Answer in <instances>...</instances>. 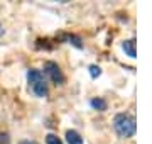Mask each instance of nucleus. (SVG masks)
Masks as SVG:
<instances>
[{"label": "nucleus", "mask_w": 152, "mask_h": 144, "mask_svg": "<svg viewBox=\"0 0 152 144\" xmlns=\"http://www.w3.org/2000/svg\"><path fill=\"white\" fill-rule=\"evenodd\" d=\"M10 137H9V134H0V144H9Z\"/></svg>", "instance_id": "obj_10"}, {"label": "nucleus", "mask_w": 152, "mask_h": 144, "mask_svg": "<svg viewBox=\"0 0 152 144\" xmlns=\"http://www.w3.org/2000/svg\"><path fill=\"white\" fill-rule=\"evenodd\" d=\"M27 80H29V87H31V92H32L36 97L39 98H44L48 97V83L44 80L42 71L39 70H29L27 71Z\"/></svg>", "instance_id": "obj_2"}, {"label": "nucleus", "mask_w": 152, "mask_h": 144, "mask_svg": "<svg viewBox=\"0 0 152 144\" xmlns=\"http://www.w3.org/2000/svg\"><path fill=\"white\" fill-rule=\"evenodd\" d=\"M66 39L69 41V44L76 46L78 49H81V48H83V44H81V39H80V37H76V36H66Z\"/></svg>", "instance_id": "obj_7"}, {"label": "nucleus", "mask_w": 152, "mask_h": 144, "mask_svg": "<svg viewBox=\"0 0 152 144\" xmlns=\"http://www.w3.org/2000/svg\"><path fill=\"white\" fill-rule=\"evenodd\" d=\"M19 144H37L36 141H29V139H26V141H20Z\"/></svg>", "instance_id": "obj_11"}, {"label": "nucleus", "mask_w": 152, "mask_h": 144, "mask_svg": "<svg viewBox=\"0 0 152 144\" xmlns=\"http://www.w3.org/2000/svg\"><path fill=\"white\" fill-rule=\"evenodd\" d=\"M2 32H4V29H2V26H0V34H2Z\"/></svg>", "instance_id": "obj_12"}, {"label": "nucleus", "mask_w": 152, "mask_h": 144, "mask_svg": "<svg viewBox=\"0 0 152 144\" xmlns=\"http://www.w3.org/2000/svg\"><path fill=\"white\" fill-rule=\"evenodd\" d=\"M113 129L120 137H132L137 131L134 115H130V114H117L113 119Z\"/></svg>", "instance_id": "obj_1"}, {"label": "nucleus", "mask_w": 152, "mask_h": 144, "mask_svg": "<svg viewBox=\"0 0 152 144\" xmlns=\"http://www.w3.org/2000/svg\"><path fill=\"white\" fill-rule=\"evenodd\" d=\"M88 70H90V75H91V78H98L100 75H102V68L96 66V65H91Z\"/></svg>", "instance_id": "obj_9"}, {"label": "nucleus", "mask_w": 152, "mask_h": 144, "mask_svg": "<svg viewBox=\"0 0 152 144\" xmlns=\"http://www.w3.org/2000/svg\"><path fill=\"white\" fill-rule=\"evenodd\" d=\"M46 144H63V141L54 134H48L46 136Z\"/></svg>", "instance_id": "obj_8"}, {"label": "nucleus", "mask_w": 152, "mask_h": 144, "mask_svg": "<svg viewBox=\"0 0 152 144\" xmlns=\"http://www.w3.org/2000/svg\"><path fill=\"white\" fill-rule=\"evenodd\" d=\"M122 49L125 51V54L130 56V58H135V39H127L124 41V44H122Z\"/></svg>", "instance_id": "obj_4"}, {"label": "nucleus", "mask_w": 152, "mask_h": 144, "mask_svg": "<svg viewBox=\"0 0 152 144\" xmlns=\"http://www.w3.org/2000/svg\"><path fill=\"white\" fill-rule=\"evenodd\" d=\"M44 73L51 78V82L54 85H63L64 83V75L61 71V68L58 66V63L54 61H48L46 65H44Z\"/></svg>", "instance_id": "obj_3"}, {"label": "nucleus", "mask_w": 152, "mask_h": 144, "mask_svg": "<svg viewBox=\"0 0 152 144\" xmlns=\"http://www.w3.org/2000/svg\"><path fill=\"white\" fill-rule=\"evenodd\" d=\"M90 105H91L93 109H96V110H107V102H105L103 98H91Z\"/></svg>", "instance_id": "obj_6"}, {"label": "nucleus", "mask_w": 152, "mask_h": 144, "mask_svg": "<svg viewBox=\"0 0 152 144\" xmlns=\"http://www.w3.org/2000/svg\"><path fill=\"white\" fill-rule=\"evenodd\" d=\"M66 141H68V144H83V137L73 129L66 132Z\"/></svg>", "instance_id": "obj_5"}]
</instances>
